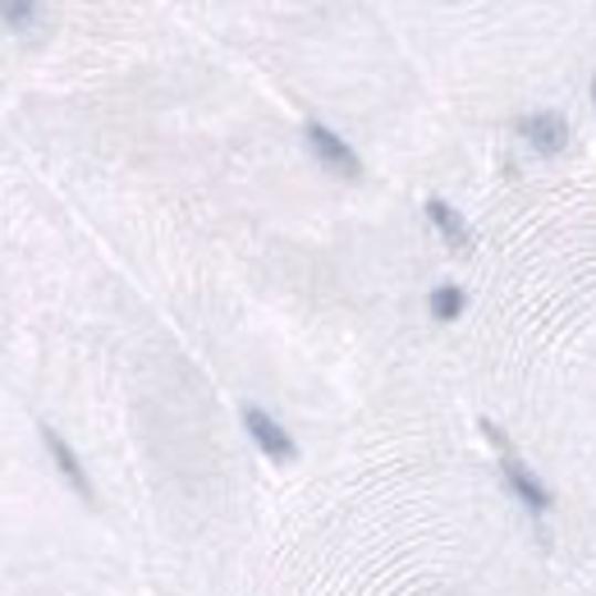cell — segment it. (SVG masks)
<instances>
[{
    "label": "cell",
    "mask_w": 596,
    "mask_h": 596,
    "mask_svg": "<svg viewBox=\"0 0 596 596\" xmlns=\"http://www.w3.org/2000/svg\"><path fill=\"white\" fill-rule=\"evenodd\" d=\"M243 427H248V436H253V441L262 446L266 459H275V463H294V459H299V446L290 441V431L280 427L271 414H262L258 404H248V409H243Z\"/></svg>",
    "instance_id": "1"
},
{
    "label": "cell",
    "mask_w": 596,
    "mask_h": 596,
    "mask_svg": "<svg viewBox=\"0 0 596 596\" xmlns=\"http://www.w3.org/2000/svg\"><path fill=\"white\" fill-rule=\"evenodd\" d=\"M303 134H307V147L317 151V156H322V161H326L335 175H349V179H354V175H363V161L354 156V147L344 143L339 134H331L326 124H307Z\"/></svg>",
    "instance_id": "2"
},
{
    "label": "cell",
    "mask_w": 596,
    "mask_h": 596,
    "mask_svg": "<svg viewBox=\"0 0 596 596\" xmlns=\"http://www.w3.org/2000/svg\"><path fill=\"white\" fill-rule=\"evenodd\" d=\"M519 134L537 147V151H551V156L569 147V124H564L560 111H537V115L519 119Z\"/></svg>",
    "instance_id": "3"
},
{
    "label": "cell",
    "mask_w": 596,
    "mask_h": 596,
    "mask_svg": "<svg viewBox=\"0 0 596 596\" xmlns=\"http://www.w3.org/2000/svg\"><path fill=\"white\" fill-rule=\"evenodd\" d=\"M42 446L51 450V459H55V468H60V473H65V482L83 495V500H92V478H87V468L79 463V454L70 450V441H65V436H60L55 427H42Z\"/></svg>",
    "instance_id": "4"
},
{
    "label": "cell",
    "mask_w": 596,
    "mask_h": 596,
    "mask_svg": "<svg viewBox=\"0 0 596 596\" xmlns=\"http://www.w3.org/2000/svg\"><path fill=\"white\" fill-rule=\"evenodd\" d=\"M427 216H431V226L446 234L450 248H459V253H468V248H473V230H468V221H463V216H459L450 202L431 198V202H427Z\"/></svg>",
    "instance_id": "5"
},
{
    "label": "cell",
    "mask_w": 596,
    "mask_h": 596,
    "mask_svg": "<svg viewBox=\"0 0 596 596\" xmlns=\"http://www.w3.org/2000/svg\"><path fill=\"white\" fill-rule=\"evenodd\" d=\"M500 468H505V482L514 487V495L523 500L527 510H551V491H546L537 478H532V473H527V468H523L514 454H505V463H500Z\"/></svg>",
    "instance_id": "6"
},
{
    "label": "cell",
    "mask_w": 596,
    "mask_h": 596,
    "mask_svg": "<svg viewBox=\"0 0 596 596\" xmlns=\"http://www.w3.org/2000/svg\"><path fill=\"white\" fill-rule=\"evenodd\" d=\"M459 312H463V290H459V285L431 290V317H436V322H454Z\"/></svg>",
    "instance_id": "7"
},
{
    "label": "cell",
    "mask_w": 596,
    "mask_h": 596,
    "mask_svg": "<svg viewBox=\"0 0 596 596\" xmlns=\"http://www.w3.org/2000/svg\"><path fill=\"white\" fill-rule=\"evenodd\" d=\"M0 19H6L10 28H33L42 19V10L28 6V0H0Z\"/></svg>",
    "instance_id": "8"
},
{
    "label": "cell",
    "mask_w": 596,
    "mask_h": 596,
    "mask_svg": "<svg viewBox=\"0 0 596 596\" xmlns=\"http://www.w3.org/2000/svg\"><path fill=\"white\" fill-rule=\"evenodd\" d=\"M592 102H596V74H592Z\"/></svg>",
    "instance_id": "9"
}]
</instances>
